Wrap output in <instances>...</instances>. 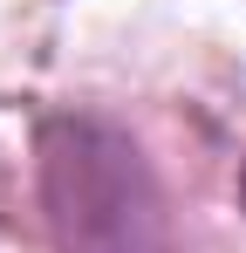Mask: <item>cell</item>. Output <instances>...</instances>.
Listing matches in <instances>:
<instances>
[{
	"instance_id": "obj_1",
	"label": "cell",
	"mask_w": 246,
	"mask_h": 253,
	"mask_svg": "<svg viewBox=\"0 0 246 253\" xmlns=\"http://www.w3.org/2000/svg\"><path fill=\"white\" fill-rule=\"evenodd\" d=\"M41 185L62 253H171L158 185L110 124L55 117L41 130Z\"/></svg>"
},
{
	"instance_id": "obj_2",
	"label": "cell",
	"mask_w": 246,
	"mask_h": 253,
	"mask_svg": "<svg viewBox=\"0 0 246 253\" xmlns=\"http://www.w3.org/2000/svg\"><path fill=\"white\" fill-rule=\"evenodd\" d=\"M240 206H246V171H240Z\"/></svg>"
}]
</instances>
